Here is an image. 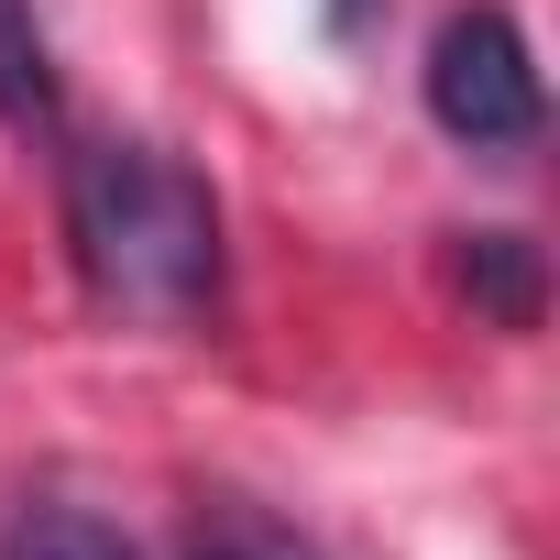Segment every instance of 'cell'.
Returning a JSON list of instances; mask_svg holds the SVG:
<instances>
[{
	"instance_id": "1",
	"label": "cell",
	"mask_w": 560,
	"mask_h": 560,
	"mask_svg": "<svg viewBox=\"0 0 560 560\" xmlns=\"http://www.w3.org/2000/svg\"><path fill=\"white\" fill-rule=\"evenodd\" d=\"M67 253H78L89 308L132 330H187L220 308V198L154 143L67 154Z\"/></svg>"
},
{
	"instance_id": "2",
	"label": "cell",
	"mask_w": 560,
	"mask_h": 560,
	"mask_svg": "<svg viewBox=\"0 0 560 560\" xmlns=\"http://www.w3.org/2000/svg\"><path fill=\"white\" fill-rule=\"evenodd\" d=\"M418 78H429V121L451 143H472V154H527L538 121H549L538 56H527V34L494 12V0H472V12H451L429 34V67Z\"/></svg>"
},
{
	"instance_id": "3",
	"label": "cell",
	"mask_w": 560,
	"mask_h": 560,
	"mask_svg": "<svg viewBox=\"0 0 560 560\" xmlns=\"http://www.w3.org/2000/svg\"><path fill=\"white\" fill-rule=\"evenodd\" d=\"M0 560H143L110 516H89V505H67V494H34V505H12L0 516Z\"/></svg>"
},
{
	"instance_id": "4",
	"label": "cell",
	"mask_w": 560,
	"mask_h": 560,
	"mask_svg": "<svg viewBox=\"0 0 560 560\" xmlns=\"http://www.w3.org/2000/svg\"><path fill=\"white\" fill-rule=\"evenodd\" d=\"M462 298L494 330H538V242L527 231H472L462 242Z\"/></svg>"
},
{
	"instance_id": "5",
	"label": "cell",
	"mask_w": 560,
	"mask_h": 560,
	"mask_svg": "<svg viewBox=\"0 0 560 560\" xmlns=\"http://www.w3.org/2000/svg\"><path fill=\"white\" fill-rule=\"evenodd\" d=\"M0 121H12V132L56 121V56H45L34 0H0Z\"/></svg>"
},
{
	"instance_id": "6",
	"label": "cell",
	"mask_w": 560,
	"mask_h": 560,
	"mask_svg": "<svg viewBox=\"0 0 560 560\" xmlns=\"http://www.w3.org/2000/svg\"><path fill=\"white\" fill-rule=\"evenodd\" d=\"M187 560H319L287 516H264V505H242V494H220L198 527H187Z\"/></svg>"
}]
</instances>
